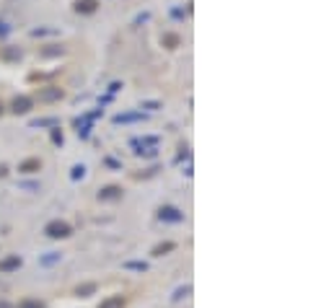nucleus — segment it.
Instances as JSON below:
<instances>
[{
    "instance_id": "22",
    "label": "nucleus",
    "mask_w": 334,
    "mask_h": 308,
    "mask_svg": "<svg viewBox=\"0 0 334 308\" xmlns=\"http://www.w3.org/2000/svg\"><path fill=\"white\" fill-rule=\"evenodd\" d=\"M143 109H158V101H145Z\"/></svg>"
},
{
    "instance_id": "11",
    "label": "nucleus",
    "mask_w": 334,
    "mask_h": 308,
    "mask_svg": "<svg viewBox=\"0 0 334 308\" xmlns=\"http://www.w3.org/2000/svg\"><path fill=\"white\" fill-rule=\"evenodd\" d=\"M122 306H124L122 295H114V298H107L104 303H99V308H122Z\"/></svg>"
},
{
    "instance_id": "15",
    "label": "nucleus",
    "mask_w": 334,
    "mask_h": 308,
    "mask_svg": "<svg viewBox=\"0 0 334 308\" xmlns=\"http://www.w3.org/2000/svg\"><path fill=\"white\" fill-rule=\"evenodd\" d=\"M164 44H166L168 50H174V47H179V37H176V34H166V37H164Z\"/></svg>"
},
{
    "instance_id": "23",
    "label": "nucleus",
    "mask_w": 334,
    "mask_h": 308,
    "mask_svg": "<svg viewBox=\"0 0 334 308\" xmlns=\"http://www.w3.org/2000/svg\"><path fill=\"white\" fill-rule=\"evenodd\" d=\"M0 34H8V29H5V24H0Z\"/></svg>"
},
{
    "instance_id": "12",
    "label": "nucleus",
    "mask_w": 334,
    "mask_h": 308,
    "mask_svg": "<svg viewBox=\"0 0 334 308\" xmlns=\"http://www.w3.org/2000/svg\"><path fill=\"white\" fill-rule=\"evenodd\" d=\"M31 127H57V119L55 117H47V119H34Z\"/></svg>"
},
{
    "instance_id": "2",
    "label": "nucleus",
    "mask_w": 334,
    "mask_h": 308,
    "mask_svg": "<svg viewBox=\"0 0 334 308\" xmlns=\"http://www.w3.org/2000/svg\"><path fill=\"white\" fill-rule=\"evenodd\" d=\"M44 233H47L50 238H67L70 236V225H67L65 220H52V223H47Z\"/></svg>"
},
{
    "instance_id": "8",
    "label": "nucleus",
    "mask_w": 334,
    "mask_h": 308,
    "mask_svg": "<svg viewBox=\"0 0 334 308\" xmlns=\"http://www.w3.org/2000/svg\"><path fill=\"white\" fill-rule=\"evenodd\" d=\"M18 267H21V257H18V254L0 261V272H13V269H18Z\"/></svg>"
},
{
    "instance_id": "5",
    "label": "nucleus",
    "mask_w": 334,
    "mask_h": 308,
    "mask_svg": "<svg viewBox=\"0 0 334 308\" xmlns=\"http://www.w3.org/2000/svg\"><path fill=\"white\" fill-rule=\"evenodd\" d=\"M99 10V3L96 0H75V13H83V16H91Z\"/></svg>"
},
{
    "instance_id": "17",
    "label": "nucleus",
    "mask_w": 334,
    "mask_h": 308,
    "mask_svg": "<svg viewBox=\"0 0 334 308\" xmlns=\"http://www.w3.org/2000/svg\"><path fill=\"white\" fill-rule=\"evenodd\" d=\"M132 119H143V114H119V117H114V122H132Z\"/></svg>"
},
{
    "instance_id": "4",
    "label": "nucleus",
    "mask_w": 334,
    "mask_h": 308,
    "mask_svg": "<svg viewBox=\"0 0 334 308\" xmlns=\"http://www.w3.org/2000/svg\"><path fill=\"white\" fill-rule=\"evenodd\" d=\"M99 200H101V202H114V200H122V187H114V184L104 187V189L99 192Z\"/></svg>"
},
{
    "instance_id": "13",
    "label": "nucleus",
    "mask_w": 334,
    "mask_h": 308,
    "mask_svg": "<svg viewBox=\"0 0 334 308\" xmlns=\"http://www.w3.org/2000/svg\"><path fill=\"white\" fill-rule=\"evenodd\" d=\"M62 52H65V50H62V47H57V44H50L47 50H39V54H42V57H52V54H62Z\"/></svg>"
},
{
    "instance_id": "14",
    "label": "nucleus",
    "mask_w": 334,
    "mask_h": 308,
    "mask_svg": "<svg viewBox=\"0 0 334 308\" xmlns=\"http://www.w3.org/2000/svg\"><path fill=\"white\" fill-rule=\"evenodd\" d=\"M78 295H83V298H86V295H91V293H96V282H88V285H80V288L75 290Z\"/></svg>"
},
{
    "instance_id": "10",
    "label": "nucleus",
    "mask_w": 334,
    "mask_h": 308,
    "mask_svg": "<svg viewBox=\"0 0 334 308\" xmlns=\"http://www.w3.org/2000/svg\"><path fill=\"white\" fill-rule=\"evenodd\" d=\"M174 249H176V244H174V241L158 244V246L153 249V257H164V254H168V252H174Z\"/></svg>"
},
{
    "instance_id": "20",
    "label": "nucleus",
    "mask_w": 334,
    "mask_h": 308,
    "mask_svg": "<svg viewBox=\"0 0 334 308\" xmlns=\"http://www.w3.org/2000/svg\"><path fill=\"white\" fill-rule=\"evenodd\" d=\"M52 143L62 145V132H60V130H52Z\"/></svg>"
},
{
    "instance_id": "7",
    "label": "nucleus",
    "mask_w": 334,
    "mask_h": 308,
    "mask_svg": "<svg viewBox=\"0 0 334 308\" xmlns=\"http://www.w3.org/2000/svg\"><path fill=\"white\" fill-rule=\"evenodd\" d=\"M31 109V99L29 96H16L13 99V114H26Z\"/></svg>"
},
{
    "instance_id": "9",
    "label": "nucleus",
    "mask_w": 334,
    "mask_h": 308,
    "mask_svg": "<svg viewBox=\"0 0 334 308\" xmlns=\"http://www.w3.org/2000/svg\"><path fill=\"white\" fill-rule=\"evenodd\" d=\"M0 57L8 60V62H18L21 60V50L18 47H3V50H0Z\"/></svg>"
},
{
    "instance_id": "1",
    "label": "nucleus",
    "mask_w": 334,
    "mask_h": 308,
    "mask_svg": "<svg viewBox=\"0 0 334 308\" xmlns=\"http://www.w3.org/2000/svg\"><path fill=\"white\" fill-rule=\"evenodd\" d=\"M37 101H42V104H50V101H60L65 96V91L62 88H57V86H44V88H37Z\"/></svg>"
},
{
    "instance_id": "6",
    "label": "nucleus",
    "mask_w": 334,
    "mask_h": 308,
    "mask_svg": "<svg viewBox=\"0 0 334 308\" xmlns=\"http://www.w3.org/2000/svg\"><path fill=\"white\" fill-rule=\"evenodd\" d=\"M18 171L21 174H37V171H42V161L39 158H26V161L18 166Z\"/></svg>"
},
{
    "instance_id": "16",
    "label": "nucleus",
    "mask_w": 334,
    "mask_h": 308,
    "mask_svg": "<svg viewBox=\"0 0 334 308\" xmlns=\"http://www.w3.org/2000/svg\"><path fill=\"white\" fill-rule=\"evenodd\" d=\"M18 308H44V303L42 301H21Z\"/></svg>"
},
{
    "instance_id": "24",
    "label": "nucleus",
    "mask_w": 334,
    "mask_h": 308,
    "mask_svg": "<svg viewBox=\"0 0 334 308\" xmlns=\"http://www.w3.org/2000/svg\"><path fill=\"white\" fill-rule=\"evenodd\" d=\"M0 114H3V104H0Z\"/></svg>"
},
{
    "instance_id": "19",
    "label": "nucleus",
    "mask_w": 334,
    "mask_h": 308,
    "mask_svg": "<svg viewBox=\"0 0 334 308\" xmlns=\"http://www.w3.org/2000/svg\"><path fill=\"white\" fill-rule=\"evenodd\" d=\"M55 261H60V254H50V257H44V259H42V264H44V267H50V264H55Z\"/></svg>"
},
{
    "instance_id": "18",
    "label": "nucleus",
    "mask_w": 334,
    "mask_h": 308,
    "mask_svg": "<svg viewBox=\"0 0 334 308\" xmlns=\"http://www.w3.org/2000/svg\"><path fill=\"white\" fill-rule=\"evenodd\" d=\"M124 267H127V269H140V272H145V269H148L145 261H127Z\"/></svg>"
},
{
    "instance_id": "21",
    "label": "nucleus",
    "mask_w": 334,
    "mask_h": 308,
    "mask_svg": "<svg viewBox=\"0 0 334 308\" xmlns=\"http://www.w3.org/2000/svg\"><path fill=\"white\" fill-rule=\"evenodd\" d=\"M83 174H86V168H83V166H75V168H73V179H80Z\"/></svg>"
},
{
    "instance_id": "3",
    "label": "nucleus",
    "mask_w": 334,
    "mask_h": 308,
    "mask_svg": "<svg viewBox=\"0 0 334 308\" xmlns=\"http://www.w3.org/2000/svg\"><path fill=\"white\" fill-rule=\"evenodd\" d=\"M158 218L166 220V223H181V220H184V212L176 210V207H171V205H166V207L158 210Z\"/></svg>"
}]
</instances>
